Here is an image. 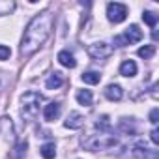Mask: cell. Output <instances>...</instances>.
Here are the masks:
<instances>
[{
  "label": "cell",
  "mask_w": 159,
  "mask_h": 159,
  "mask_svg": "<svg viewBox=\"0 0 159 159\" xmlns=\"http://www.w3.org/2000/svg\"><path fill=\"white\" fill-rule=\"evenodd\" d=\"M54 25V15L51 11H41L36 17H32V21L26 25L23 41H21V54L23 56H32L51 36Z\"/></svg>",
  "instance_id": "6da1fadb"
},
{
  "label": "cell",
  "mask_w": 159,
  "mask_h": 159,
  "mask_svg": "<svg viewBox=\"0 0 159 159\" xmlns=\"http://www.w3.org/2000/svg\"><path fill=\"white\" fill-rule=\"evenodd\" d=\"M43 103V96L39 92H26L21 98V116L26 122H34L39 114V105Z\"/></svg>",
  "instance_id": "7a4b0ae2"
},
{
  "label": "cell",
  "mask_w": 159,
  "mask_h": 159,
  "mask_svg": "<svg viewBox=\"0 0 159 159\" xmlns=\"http://www.w3.org/2000/svg\"><path fill=\"white\" fill-rule=\"evenodd\" d=\"M83 146L88 152H105V150H112L114 146H118V139L109 133H98V135L86 137L83 140Z\"/></svg>",
  "instance_id": "3957f363"
},
{
  "label": "cell",
  "mask_w": 159,
  "mask_h": 159,
  "mask_svg": "<svg viewBox=\"0 0 159 159\" xmlns=\"http://www.w3.org/2000/svg\"><path fill=\"white\" fill-rule=\"evenodd\" d=\"M107 17L111 23L118 25V23H124L125 17H127V6L125 4H120V2H111L107 4Z\"/></svg>",
  "instance_id": "277c9868"
},
{
  "label": "cell",
  "mask_w": 159,
  "mask_h": 159,
  "mask_svg": "<svg viewBox=\"0 0 159 159\" xmlns=\"http://www.w3.org/2000/svg\"><path fill=\"white\" fill-rule=\"evenodd\" d=\"M88 54L94 60H107L112 54V45H109L107 41H96L92 45H88Z\"/></svg>",
  "instance_id": "5b68a950"
},
{
  "label": "cell",
  "mask_w": 159,
  "mask_h": 159,
  "mask_svg": "<svg viewBox=\"0 0 159 159\" xmlns=\"http://www.w3.org/2000/svg\"><path fill=\"white\" fill-rule=\"evenodd\" d=\"M64 125H66L67 129H81V127L84 125V116H83L81 112H77V111H71V112L66 116Z\"/></svg>",
  "instance_id": "8992f818"
},
{
  "label": "cell",
  "mask_w": 159,
  "mask_h": 159,
  "mask_svg": "<svg viewBox=\"0 0 159 159\" xmlns=\"http://www.w3.org/2000/svg\"><path fill=\"white\" fill-rule=\"evenodd\" d=\"M133 153H135V157H139V159H157V150L148 148L144 142L135 144V146H133Z\"/></svg>",
  "instance_id": "52a82bcc"
},
{
  "label": "cell",
  "mask_w": 159,
  "mask_h": 159,
  "mask_svg": "<svg viewBox=\"0 0 159 159\" xmlns=\"http://www.w3.org/2000/svg\"><path fill=\"white\" fill-rule=\"evenodd\" d=\"M122 36H124V39H125V45H131V43H139L144 34H142V30H140L137 25H131Z\"/></svg>",
  "instance_id": "ba28073f"
},
{
  "label": "cell",
  "mask_w": 159,
  "mask_h": 159,
  "mask_svg": "<svg viewBox=\"0 0 159 159\" xmlns=\"http://www.w3.org/2000/svg\"><path fill=\"white\" fill-rule=\"evenodd\" d=\"M103 92H105V98L111 99V101H120L124 98V90H122L120 84H109Z\"/></svg>",
  "instance_id": "9c48e42d"
},
{
  "label": "cell",
  "mask_w": 159,
  "mask_h": 159,
  "mask_svg": "<svg viewBox=\"0 0 159 159\" xmlns=\"http://www.w3.org/2000/svg\"><path fill=\"white\" fill-rule=\"evenodd\" d=\"M62 84H64V77H62V73H58V71L51 73L49 79L45 81V86H47L49 90H56V88H60Z\"/></svg>",
  "instance_id": "30bf717a"
},
{
  "label": "cell",
  "mask_w": 159,
  "mask_h": 159,
  "mask_svg": "<svg viewBox=\"0 0 159 159\" xmlns=\"http://www.w3.org/2000/svg\"><path fill=\"white\" fill-rule=\"evenodd\" d=\"M58 62H60L64 67H67V69H73V67L77 66L75 56H73L69 51H60V52H58Z\"/></svg>",
  "instance_id": "8fae6325"
},
{
  "label": "cell",
  "mask_w": 159,
  "mask_h": 159,
  "mask_svg": "<svg viewBox=\"0 0 159 159\" xmlns=\"http://www.w3.org/2000/svg\"><path fill=\"white\" fill-rule=\"evenodd\" d=\"M137 69L139 67H137L135 60H124L122 66H120V75H124V77H135Z\"/></svg>",
  "instance_id": "7c38bea8"
},
{
  "label": "cell",
  "mask_w": 159,
  "mask_h": 159,
  "mask_svg": "<svg viewBox=\"0 0 159 159\" xmlns=\"http://www.w3.org/2000/svg\"><path fill=\"white\" fill-rule=\"evenodd\" d=\"M58 114H60V105L58 103H49V105H45V109H43V118L47 120V122H52L54 118H58Z\"/></svg>",
  "instance_id": "4fadbf2b"
},
{
  "label": "cell",
  "mask_w": 159,
  "mask_h": 159,
  "mask_svg": "<svg viewBox=\"0 0 159 159\" xmlns=\"http://www.w3.org/2000/svg\"><path fill=\"white\" fill-rule=\"evenodd\" d=\"M75 98H77L79 105H83V107H90L94 103V96H92L90 90H77V96Z\"/></svg>",
  "instance_id": "5bb4252c"
},
{
  "label": "cell",
  "mask_w": 159,
  "mask_h": 159,
  "mask_svg": "<svg viewBox=\"0 0 159 159\" xmlns=\"http://www.w3.org/2000/svg\"><path fill=\"white\" fill-rule=\"evenodd\" d=\"M39 152H41V157H43V159H54V157H56V146H54V142L43 144Z\"/></svg>",
  "instance_id": "9a60e30c"
},
{
  "label": "cell",
  "mask_w": 159,
  "mask_h": 159,
  "mask_svg": "<svg viewBox=\"0 0 159 159\" xmlns=\"http://www.w3.org/2000/svg\"><path fill=\"white\" fill-rule=\"evenodd\" d=\"M83 83H86V84H99V81H101V73H98V71H86V73H83Z\"/></svg>",
  "instance_id": "2e32d148"
},
{
  "label": "cell",
  "mask_w": 159,
  "mask_h": 159,
  "mask_svg": "<svg viewBox=\"0 0 159 159\" xmlns=\"http://www.w3.org/2000/svg\"><path fill=\"white\" fill-rule=\"evenodd\" d=\"M0 129L4 131L6 139H10V140H15V137H13V125H11L10 118H2V120H0Z\"/></svg>",
  "instance_id": "e0dca14e"
},
{
  "label": "cell",
  "mask_w": 159,
  "mask_h": 159,
  "mask_svg": "<svg viewBox=\"0 0 159 159\" xmlns=\"http://www.w3.org/2000/svg\"><path fill=\"white\" fill-rule=\"evenodd\" d=\"M96 127L99 129V133H109V129H111V118L107 114L99 116L98 122H96Z\"/></svg>",
  "instance_id": "ac0fdd59"
},
{
  "label": "cell",
  "mask_w": 159,
  "mask_h": 159,
  "mask_svg": "<svg viewBox=\"0 0 159 159\" xmlns=\"http://www.w3.org/2000/svg\"><path fill=\"white\" fill-rule=\"evenodd\" d=\"M15 10L13 0H0V15H10Z\"/></svg>",
  "instance_id": "d6986e66"
},
{
  "label": "cell",
  "mask_w": 159,
  "mask_h": 159,
  "mask_svg": "<svg viewBox=\"0 0 159 159\" xmlns=\"http://www.w3.org/2000/svg\"><path fill=\"white\" fill-rule=\"evenodd\" d=\"M137 54H139L140 58L148 60V58H152V56L155 54V45H144V47H140V49L137 51Z\"/></svg>",
  "instance_id": "ffe728a7"
},
{
  "label": "cell",
  "mask_w": 159,
  "mask_h": 159,
  "mask_svg": "<svg viewBox=\"0 0 159 159\" xmlns=\"http://www.w3.org/2000/svg\"><path fill=\"white\" fill-rule=\"evenodd\" d=\"M142 21H144L148 26L153 28V26L157 25V15H155L153 11H144V13H142Z\"/></svg>",
  "instance_id": "44dd1931"
},
{
  "label": "cell",
  "mask_w": 159,
  "mask_h": 159,
  "mask_svg": "<svg viewBox=\"0 0 159 159\" xmlns=\"http://www.w3.org/2000/svg\"><path fill=\"white\" fill-rule=\"evenodd\" d=\"M26 146H28L26 140H21V142H19V146H17V153H15L17 159H23V155L26 153Z\"/></svg>",
  "instance_id": "7402d4cb"
},
{
  "label": "cell",
  "mask_w": 159,
  "mask_h": 159,
  "mask_svg": "<svg viewBox=\"0 0 159 159\" xmlns=\"http://www.w3.org/2000/svg\"><path fill=\"white\" fill-rule=\"evenodd\" d=\"M11 56V49L8 45H0V60H8Z\"/></svg>",
  "instance_id": "603a6c76"
},
{
  "label": "cell",
  "mask_w": 159,
  "mask_h": 159,
  "mask_svg": "<svg viewBox=\"0 0 159 159\" xmlns=\"http://www.w3.org/2000/svg\"><path fill=\"white\" fill-rule=\"evenodd\" d=\"M8 83H10V77H8L4 71H0V92H2V90L8 86Z\"/></svg>",
  "instance_id": "cb8c5ba5"
},
{
  "label": "cell",
  "mask_w": 159,
  "mask_h": 159,
  "mask_svg": "<svg viewBox=\"0 0 159 159\" xmlns=\"http://www.w3.org/2000/svg\"><path fill=\"white\" fill-rule=\"evenodd\" d=\"M150 139H152L153 144H159V129H157V127H153V129L150 131Z\"/></svg>",
  "instance_id": "d4e9b609"
},
{
  "label": "cell",
  "mask_w": 159,
  "mask_h": 159,
  "mask_svg": "<svg viewBox=\"0 0 159 159\" xmlns=\"http://www.w3.org/2000/svg\"><path fill=\"white\" fill-rule=\"evenodd\" d=\"M150 122H152V124H157V122H159V109H152V112H150Z\"/></svg>",
  "instance_id": "484cf974"
}]
</instances>
